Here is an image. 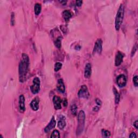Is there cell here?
<instances>
[{
    "label": "cell",
    "mask_w": 138,
    "mask_h": 138,
    "mask_svg": "<svg viewBox=\"0 0 138 138\" xmlns=\"http://www.w3.org/2000/svg\"><path fill=\"white\" fill-rule=\"evenodd\" d=\"M101 133H102V136L105 138L110 137L111 136V133L107 130H102L101 131Z\"/></svg>",
    "instance_id": "cell-22"
},
{
    "label": "cell",
    "mask_w": 138,
    "mask_h": 138,
    "mask_svg": "<svg viewBox=\"0 0 138 138\" xmlns=\"http://www.w3.org/2000/svg\"><path fill=\"white\" fill-rule=\"evenodd\" d=\"M138 76H136L134 77L133 79L134 85L135 86H136V87H138Z\"/></svg>",
    "instance_id": "cell-25"
},
{
    "label": "cell",
    "mask_w": 138,
    "mask_h": 138,
    "mask_svg": "<svg viewBox=\"0 0 138 138\" xmlns=\"http://www.w3.org/2000/svg\"><path fill=\"white\" fill-rule=\"evenodd\" d=\"M15 14L14 12H12L11 15V25L12 26H14L15 25Z\"/></svg>",
    "instance_id": "cell-24"
},
{
    "label": "cell",
    "mask_w": 138,
    "mask_h": 138,
    "mask_svg": "<svg viewBox=\"0 0 138 138\" xmlns=\"http://www.w3.org/2000/svg\"><path fill=\"white\" fill-rule=\"evenodd\" d=\"M53 102L54 107L56 110H60V109L62 108L61 104L62 103V100L58 96H54L53 98Z\"/></svg>",
    "instance_id": "cell-10"
},
{
    "label": "cell",
    "mask_w": 138,
    "mask_h": 138,
    "mask_svg": "<svg viewBox=\"0 0 138 138\" xmlns=\"http://www.w3.org/2000/svg\"><path fill=\"white\" fill-rule=\"evenodd\" d=\"M125 13V7L124 5L122 4L120 5V7L119 8L117 14L116 15V18L115 20V30L118 31L120 29V26L123 23V21L124 20Z\"/></svg>",
    "instance_id": "cell-2"
},
{
    "label": "cell",
    "mask_w": 138,
    "mask_h": 138,
    "mask_svg": "<svg viewBox=\"0 0 138 138\" xmlns=\"http://www.w3.org/2000/svg\"><path fill=\"white\" fill-rule=\"evenodd\" d=\"M78 96L80 98L83 99H88L89 97L90 93L87 86L85 85L81 86V89L78 91Z\"/></svg>",
    "instance_id": "cell-5"
},
{
    "label": "cell",
    "mask_w": 138,
    "mask_h": 138,
    "mask_svg": "<svg viewBox=\"0 0 138 138\" xmlns=\"http://www.w3.org/2000/svg\"><path fill=\"white\" fill-rule=\"evenodd\" d=\"M57 89L58 90V91L60 92V93L65 92V87L62 79H59L58 80L57 84Z\"/></svg>",
    "instance_id": "cell-13"
},
{
    "label": "cell",
    "mask_w": 138,
    "mask_h": 138,
    "mask_svg": "<svg viewBox=\"0 0 138 138\" xmlns=\"http://www.w3.org/2000/svg\"><path fill=\"white\" fill-rule=\"evenodd\" d=\"M62 67V64L60 62H57L54 65V71L57 72L60 70Z\"/></svg>",
    "instance_id": "cell-21"
},
{
    "label": "cell",
    "mask_w": 138,
    "mask_h": 138,
    "mask_svg": "<svg viewBox=\"0 0 138 138\" xmlns=\"http://www.w3.org/2000/svg\"><path fill=\"white\" fill-rule=\"evenodd\" d=\"M117 83L120 88H123L126 86L127 83V79L124 75H119L117 78Z\"/></svg>",
    "instance_id": "cell-7"
},
{
    "label": "cell",
    "mask_w": 138,
    "mask_h": 138,
    "mask_svg": "<svg viewBox=\"0 0 138 138\" xmlns=\"http://www.w3.org/2000/svg\"><path fill=\"white\" fill-rule=\"evenodd\" d=\"M134 126L136 128V129H138V121L136 120V121L134 123Z\"/></svg>",
    "instance_id": "cell-30"
},
{
    "label": "cell",
    "mask_w": 138,
    "mask_h": 138,
    "mask_svg": "<svg viewBox=\"0 0 138 138\" xmlns=\"http://www.w3.org/2000/svg\"><path fill=\"white\" fill-rule=\"evenodd\" d=\"M85 114L83 111H81L79 112L78 116V126L77 128L76 134L77 136L83 132L85 126Z\"/></svg>",
    "instance_id": "cell-3"
},
{
    "label": "cell",
    "mask_w": 138,
    "mask_h": 138,
    "mask_svg": "<svg viewBox=\"0 0 138 138\" xmlns=\"http://www.w3.org/2000/svg\"><path fill=\"white\" fill-rule=\"evenodd\" d=\"M19 111L21 113H24L25 111V98L23 95H21L19 97Z\"/></svg>",
    "instance_id": "cell-8"
},
{
    "label": "cell",
    "mask_w": 138,
    "mask_h": 138,
    "mask_svg": "<svg viewBox=\"0 0 138 138\" xmlns=\"http://www.w3.org/2000/svg\"><path fill=\"white\" fill-rule=\"evenodd\" d=\"M92 73L91 65L90 63H87L85 65V72H84V77L87 79L90 78Z\"/></svg>",
    "instance_id": "cell-14"
},
{
    "label": "cell",
    "mask_w": 138,
    "mask_h": 138,
    "mask_svg": "<svg viewBox=\"0 0 138 138\" xmlns=\"http://www.w3.org/2000/svg\"><path fill=\"white\" fill-rule=\"evenodd\" d=\"M102 41L101 39H98L95 42L94 49H93V53H98L100 54L102 52Z\"/></svg>",
    "instance_id": "cell-6"
},
{
    "label": "cell",
    "mask_w": 138,
    "mask_h": 138,
    "mask_svg": "<svg viewBox=\"0 0 138 138\" xmlns=\"http://www.w3.org/2000/svg\"><path fill=\"white\" fill-rule=\"evenodd\" d=\"M33 84L30 86V90L31 92L33 94H35L38 93L40 92V84H41V81L40 78L36 77L33 79Z\"/></svg>",
    "instance_id": "cell-4"
},
{
    "label": "cell",
    "mask_w": 138,
    "mask_h": 138,
    "mask_svg": "<svg viewBox=\"0 0 138 138\" xmlns=\"http://www.w3.org/2000/svg\"><path fill=\"white\" fill-rule=\"evenodd\" d=\"M62 37L59 36L57 38V39L54 41V45L58 49H60L61 46H62Z\"/></svg>",
    "instance_id": "cell-19"
},
{
    "label": "cell",
    "mask_w": 138,
    "mask_h": 138,
    "mask_svg": "<svg viewBox=\"0 0 138 138\" xmlns=\"http://www.w3.org/2000/svg\"><path fill=\"white\" fill-rule=\"evenodd\" d=\"M56 125V121L54 119V117H53L51 119V120L50 121V123H49L46 127L44 128V131L46 133H49L52 130V129L55 127Z\"/></svg>",
    "instance_id": "cell-9"
},
{
    "label": "cell",
    "mask_w": 138,
    "mask_h": 138,
    "mask_svg": "<svg viewBox=\"0 0 138 138\" xmlns=\"http://www.w3.org/2000/svg\"><path fill=\"white\" fill-rule=\"evenodd\" d=\"M42 6L40 3H36L34 7V11L36 15H39L41 12Z\"/></svg>",
    "instance_id": "cell-18"
},
{
    "label": "cell",
    "mask_w": 138,
    "mask_h": 138,
    "mask_svg": "<svg viewBox=\"0 0 138 138\" xmlns=\"http://www.w3.org/2000/svg\"><path fill=\"white\" fill-rule=\"evenodd\" d=\"M130 138H137V136H136V134L133 132V133H132L130 135V136H129Z\"/></svg>",
    "instance_id": "cell-29"
},
{
    "label": "cell",
    "mask_w": 138,
    "mask_h": 138,
    "mask_svg": "<svg viewBox=\"0 0 138 138\" xmlns=\"http://www.w3.org/2000/svg\"><path fill=\"white\" fill-rule=\"evenodd\" d=\"M95 102H96V103H97V104L99 106H100L102 104V102L100 100V99H98V98H97L95 99Z\"/></svg>",
    "instance_id": "cell-27"
},
{
    "label": "cell",
    "mask_w": 138,
    "mask_h": 138,
    "mask_svg": "<svg viewBox=\"0 0 138 138\" xmlns=\"http://www.w3.org/2000/svg\"><path fill=\"white\" fill-rule=\"evenodd\" d=\"M62 103L63 104V106L64 107H66L67 105V101L66 99H64L63 100H62Z\"/></svg>",
    "instance_id": "cell-28"
},
{
    "label": "cell",
    "mask_w": 138,
    "mask_h": 138,
    "mask_svg": "<svg viewBox=\"0 0 138 138\" xmlns=\"http://www.w3.org/2000/svg\"><path fill=\"white\" fill-rule=\"evenodd\" d=\"M62 15H63V17L64 18V20H65V21L66 22L69 21L70 20V19L72 17V14L71 13V12L67 10L64 11L63 12Z\"/></svg>",
    "instance_id": "cell-16"
},
{
    "label": "cell",
    "mask_w": 138,
    "mask_h": 138,
    "mask_svg": "<svg viewBox=\"0 0 138 138\" xmlns=\"http://www.w3.org/2000/svg\"><path fill=\"white\" fill-rule=\"evenodd\" d=\"M71 110L72 113L73 115H76L77 114V106L75 104L72 105L71 107Z\"/></svg>",
    "instance_id": "cell-23"
},
{
    "label": "cell",
    "mask_w": 138,
    "mask_h": 138,
    "mask_svg": "<svg viewBox=\"0 0 138 138\" xmlns=\"http://www.w3.org/2000/svg\"><path fill=\"white\" fill-rule=\"evenodd\" d=\"M51 138H60V133L59 132L58 130H54L52 134L51 135Z\"/></svg>",
    "instance_id": "cell-20"
},
{
    "label": "cell",
    "mask_w": 138,
    "mask_h": 138,
    "mask_svg": "<svg viewBox=\"0 0 138 138\" xmlns=\"http://www.w3.org/2000/svg\"><path fill=\"white\" fill-rule=\"evenodd\" d=\"M29 64L30 61L28 55L26 53H23L22 58L19 64L18 67L19 80L21 83H23L26 81Z\"/></svg>",
    "instance_id": "cell-1"
},
{
    "label": "cell",
    "mask_w": 138,
    "mask_h": 138,
    "mask_svg": "<svg viewBox=\"0 0 138 138\" xmlns=\"http://www.w3.org/2000/svg\"><path fill=\"white\" fill-rule=\"evenodd\" d=\"M124 54L121 52L120 51H118L117 53L116 54V56H115V65L116 66H119L121 65V64L122 63L123 61V58H124Z\"/></svg>",
    "instance_id": "cell-11"
},
{
    "label": "cell",
    "mask_w": 138,
    "mask_h": 138,
    "mask_svg": "<svg viewBox=\"0 0 138 138\" xmlns=\"http://www.w3.org/2000/svg\"><path fill=\"white\" fill-rule=\"evenodd\" d=\"M66 118L65 117L63 116V115H60L59 117V120L58 123V127L60 130L64 129L65 127L66 126V121H65Z\"/></svg>",
    "instance_id": "cell-15"
},
{
    "label": "cell",
    "mask_w": 138,
    "mask_h": 138,
    "mask_svg": "<svg viewBox=\"0 0 138 138\" xmlns=\"http://www.w3.org/2000/svg\"><path fill=\"white\" fill-rule=\"evenodd\" d=\"M113 91L114 94V97H115V103L116 104H118L119 103V102L120 101V96L119 92H118L117 90L115 89L114 87H113Z\"/></svg>",
    "instance_id": "cell-17"
},
{
    "label": "cell",
    "mask_w": 138,
    "mask_h": 138,
    "mask_svg": "<svg viewBox=\"0 0 138 138\" xmlns=\"http://www.w3.org/2000/svg\"><path fill=\"white\" fill-rule=\"evenodd\" d=\"M99 110V107L98 106H95L93 108V111L98 112Z\"/></svg>",
    "instance_id": "cell-31"
},
{
    "label": "cell",
    "mask_w": 138,
    "mask_h": 138,
    "mask_svg": "<svg viewBox=\"0 0 138 138\" xmlns=\"http://www.w3.org/2000/svg\"><path fill=\"white\" fill-rule=\"evenodd\" d=\"M59 2L60 3H62L63 5H66L67 1H59Z\"/></svg>",
    "instance_id": "cell-32"
},
{
    "label": "cell",
    "mask_w": 138,
    "mask_h": 138,
    "mask_svg": "<svg viewBox=\"0 0 138 138\" xmlns=\"http://www.w3.org/2000/svg\"><path fill=\"white\" fill-rule=\"evenodd\" d=\"M76 3L77 6H78V7H81V6L82 5L83 1H81V0H78V1H76Z\"/></svg>",
    "instance_id": "cell-26"
},
{
    "label": "cell",
    "mask_w": 138,
    "mask_h": 138,
    "mask_svg": "<svg viewBox=\"0 0 138 138\" xmlns=\"http://www.w3.org/2000/svg\"><path fill=\"white\" fill-rule=\"evenodd\" d=\"M40 98L38 97L35 98L30 103V107L32 110L34 111H37L39 109V103H40Z\"/></svg>",
    "instance_id": "cell-12"
}]
</instances>
